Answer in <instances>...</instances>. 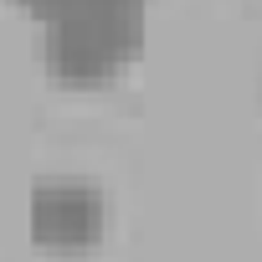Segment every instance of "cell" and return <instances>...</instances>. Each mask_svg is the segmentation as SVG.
Instances as JSON below:
<instances>
[{"label": "cell", "mask_w": 262, "mask_h": 262, "mask_svg": "<svg viewBox=\"0 0 262 262\" xmlns=\"http://www.w3.org/2000/svg\"><path fill=\"white\" fill-rule=\"evenodd\" d=\"M144 47V11H82L41 26V62L62 82H108Z\"/></svg>", "instance_id": "cell-1"}, {"label": "cell", "mask_w": 262, "mask_h": 262, "mask_svg": "<svg viewBox=\"0 0 262 262\" xmlns=\"http://www.w3.org/2000/svg\"><path fill=\"white\" fill-rule=\"evenodd\" d=\"M21 6L47 26V21L82 16V11H144V0H21Z\"/></svg>", "instance_id": "cell-3"}, {"label": "cell", "mask_w": 262, "mask_h": 262, "mask_svg": "<svg viewBox=\"0 0 262 262\" xmlns=\"http://www.w3.org/2000/svg\"><path fill=\"white\" fill-rule=\"evenodd\" d=\"M26 231L47 252H88L108 231V195L82 175H41L26 195Z\"/></svg>", "instance_id": "cell-2"}]
</instances>
